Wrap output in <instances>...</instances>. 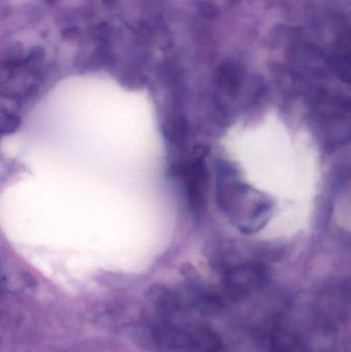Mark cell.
Instances as JSON below:
<instances>
[{
    "mask_svg": "<svg viewBox=\"0 0 351 352\" xmlns=\"http://www.w3.org/2000/svg\"><path fill=\"white\" fill-rule=\"evenodd\" d=\"M265 280V271L258 265L235 267L225 275L227 295L233 299L245 297L261 287Z\"/></svg>",
    "mask_w": 351,
    "mask_h": 352,
    "instance_id": "obj_1",
    "label": "cell"
},
{
    "mask_svg": "<svg viewBox=\"0 0 351 352\" xmlns=\"http://www.w3.org/2000/svg\"><path fill=\"white\" fill-rule=\"evenodd\" d=\"M203 148L197 153L187 169L188 196L190 206L196 215H200L203 211L207 190V171L204 163Z\"/></svg>",
    "mask_w": 351,
    "mask_h": 352,
    "instance_id": "obj_2",
    "label": "cell"
},
{
    "mask_svg": "<svg viewBox=\"0 0 351 352\" xmlns=\"http://www.w3.org/2000/svg\"><path fill=\"white\" fill-rule=\"evenodd\" d=\"M152 298H154L157 307L165 314H170L179 308V302H177V298L165 287H155L152 289Z\"/></svg>",
    "mask_w": 351,
    "mask_h": 352,
    "instance_id": "obj_3",
    "label": "cell"
}]
</instances>
